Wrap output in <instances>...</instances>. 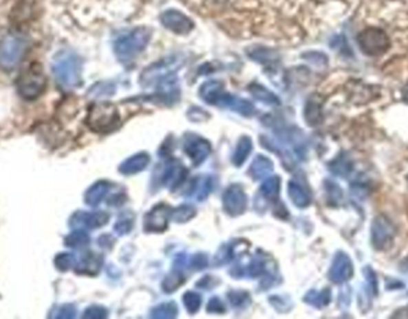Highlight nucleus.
<instances>
[{
  "label": "nucleus",
  "instance_id": "nucleus-1",
  "mask_svg": "<svg viewBox=\"0 0 408 319\" xmlns=\"http://www.w3.org/2000/svg\"><path fill=\"white\" fill-rule=\"evenodd\" d=\"M52 71L58 85L72 90L80 85L81 61L79 56L71 50H63L55 55Z\"/></svg>",
  "mask_w": 408,
  "mask_h": 319
},
{
  "label": "nucleus",
  "instance_id": "nucleus-2",
  "mask_svg": "<svg viewBox=\"0 0 408 319\" xmlns=\"http://www.w3.org/2000/svg\"><path fill=\"white\" fill-rule=\"evenodd\" d=\"M149 40L151 32L149 29L136 27L117 37L114 43V49L121 62L129 63L144 51Z\"/></svg>",
  "mask_w": 408,
  "mask_h": 319
},
{
  "label": "nucleus",
  "instance_id": "nucleus-3",
  "mask_svg": "<svg viewBox=\"0 0 408 319\" xmlns=\"http://www.w3.org/2000/svg\"><path fill=\"white\" fill-rule=\"evenodd\" d=\"M27 37L19 34H9L0 40V69L11 72L19 67L27 54Z\"/></svg>",
  "mask_w": 408,
  "mask_h": 319
},
{
  "label": "nucleus",
  "instance_id": "nucleus-4",
  "mask_svg": "<svg viewBox=\"0 0 408 319\" xmlns=\"http://www.w3.org/2000/svg\"><path fill=\"white\" fill-rule=\"evenodd\" d=\"M47 87V77H45L43 68L40 63H32L29 67L25 68L17 81V90L19 95L23 99L36 100L43 95Z\"/></svg>",
  "mask_w": 408,
  "mask_h": 319
},
{
  "label": "nucleus",
  "instance_id": "nucleus-5",
  "mask_svg": "<svg viewBox=\"0 0 408 319\" xmlns=\"http://www.w3.org/2000/svg\"><path fill=\"white\" fill-rule=\"evenodd\" d=\"M86 124L98 134H108L120 126V113L111 104H97L89 110Z\"/></svg>",
  "mask_w": 408,
  "mask_h": 319
},
{
  "label": "nucleus",
  "instance_id": "nucleus-6",
  "mask_svg": "<svg viewBox=\"0 0 408 319\" xmlns=\"http://www.w3.org/2000/svg\"><path fill=\"white\" fill-rule=\"evenodd\" d=\"M357 43L364 54L381 56L390 48V40L386 32L378 27H368L357 36Z\"/></svg>",
  "mask_w": 408,
  "mask_h": 319
},
{
  "label": "nucleus",
  "instance_id": "nucleus-7",
  "mask_svg": "<svg viewBox=\"0 0 408 319\" xmlns=\"http://www.w3.org/2000/svg\"><path fill=\"white\" fill-rule=\"evenodd\" d=\"M395 236L396 226L386 215H378L374 218L372 224V247L378 252L388 250L394 243Z\"/></svg>",
  "mask_w": 408,
  "mask_h": 319
},
{
  "label": "nucleus",
  "instance_id": "nucleus-8",
  "mask_svg": "<svg viewBox=\"0 0 408 319\" xmlns=\"http://www.w3.org/2000/svg\"><path fill=\"white\" fill-rule=\"evenodd\" d=\"M180 66V60L178 58H167L162 60L158 63H154L151 67L146 68L144 72L141 75V85L144 87L155 85L158 81L167 77L169 74H172L177 71V68Z\"/></svg>",
  "mask_w": 408,
  "mask_h": 319
},
{
  "label": "nucleus",
  "instance_id": "nucleus-9",
  "mask_svg": "<svg viewBox=\"0 0 408 319\" xmlns=\"http://www.w3.org/2000/svg\"><path fill=\"white\" fill-rule=\"evenodd\" d=\"M110 220L107 212L76 211L69 218V226L74 230L98 229L108 223Z\"/></svg>",
  "mask_w": 408,
  "mask_h": 319
},
{
  "label": "nucleus",
  "instance_id": "nucleus-10",
  "mask_svg": "<svg viewBox=\"0 0 408 319\" xmlns=\"http://www.w3.org/2000/svg\"><path fill=\"white\" fill-rule=\"evenodd\" d=\"M222 202L229 216H240L246 210L247 196L240 185L233 184L224 191Z\"/></svg>",
  "mask_w": 408,
  "mask_h": 319
},
{
  "label": "nucleus",
  "instance_id": "nucleus-11",
  "mask_svg": "<svg viewBox=\"0 0 408 319\" xmlns=\"http://www.w3.org/2000/svg\"><path fill=\"white\" fill-rule=\"evenodd\" d=\"M184 152L191 158L193 166H201L211 153V145L201 136L189 135L184 137Z\"/></svg>",
  "mask_w": 408,
  "mask_h": 319
},
{
  "label": "nucleus",
  "instance_id": "nucleus-12",
  "mask_svg": "<svg viewBox=\"0 0 408 319\" xmlns=\"http://www.w3.org/2000/svg\"><path fill=\"white\" fill-rule=\"evenodd\" d=\"M354 276V263L344 252H336L328 270V278L334 283H344Z\"/></svg>",
  "mask_w": 408,
  "mask_h": 319
},
{
  "label": "nucleus",
  "instance_id": "nucleus-13",
  "mask_svg": "<svg viewBox=\"0 0 408 319\" xmlns=\"http://www.w3.org/2000/svg\"><path fill=\"white\" fill-rule=\"evenodd\" d=\"M172 210L167 204H159L153 207L144 216V229L146 233H162L167 229Z\"/></svg>",
  "mask_w": 408,
  "mask_h": 319
},
{
  "label": "nucleus",
  "instance_id": "nucleus-14",
  "mask_svg": "<svg viewBox=\"0 0 408 319\" xmlns=\"http://www.w3.org/2000/svg\"><path fill=\"white\" fill-rule=\"evenodd\" d=\"M160 22L170 32L178 35H186L193 32V22L178 10H167L160 14Z\"/></svg>",
  "mask_w": 408,
  "mask_h": 319
},
{
  "label": "nucleus",
  "instance_id": "nucleus-15",
  "mask_svg": "<svg viewBox=\"0 0 408 319\" xmlns=\"http://www.w3.org/2000/svg\"><path fill=\"white\" fill-rule=\"evenodd\" d=\"M186 176H188L186 167L178 160H171L167 162V167L162 172V182L170 191H175L180 187V185L184 184Z\"/></svg>",
  "mask_w": 408,
  "mask_h": 319
},
{
  "label": "nucleus",
  "instance_id": "nucleus-16",
  "mask_svg": "<svg viewBox=\"0 0 408 319\" xmlns=\"http://www.w3.org/2000/svg\"><path fill=\"white\" fill-rule=\"evenodd\" d=\"M216 106L220 108H229L240 113L245 117H251L256 113V108L253 106V104L250 103L248 100L241 99L235 95H229L226 92H222L219 99L216 102Z\"/></svg>",
  "mask_w": 408,
  "mask_h": 319
},
{
  "label": "nucleus",
  "instance_id": "nucleus-17",
  "mask_svg": "<svg viewBox=\"0 0 408 319\" xmlns=\"http://www.w3.org/2000/svg\"><path fill=\"white\" fill-rule=\"evenodd\" d=\"M270 262L271 261L266 260L260 252H257L256 255L252 259L251 262L246 267H235L230 272V275H233L234 278H241V276L257 278V276H261L269 270L268 267H269Z\"/></svg>",
  "mask_w": 408,
  "mask_h": 319
},
{
  "label": "nucleus",
  "instance_id": "nucleus-18",
  "mask_svg": "<svg viewBox=\"0 0 408 319\" xmlns=\"http://www.w3.org/2000/svg\"><path fill=\"white\" fill-rule=\"evenodd\" d=\"M103 265V257L99 254L87 252L74 265L78 274L96 275Z\"/></svg>",
  "mask_w": 408,
  "mask_h": 319
},
{
  "label": "nucleus",
  "instance_id": "nucleus-19",
  "mask_svg": "<svg viewBox=\"0 0 408 319\" xmlns=\"http://www.w3.org/2000/svg\"><path fill=\"white\" fill-rule=\"evenodd\" d=\"M215 186V180L211 176H198L193 180L191 187L189 189V196L196 199L198 202H202L211 193Z\"/></svg>",
  "mask_w": 408,
  "mask_h": 319
},
{
  "label": "nucleus",
  "instance_id": "nucleus-20",
  "mask_svg": "<svg viewBox=\"0 0 408 319\" xmlns=\"http://www.w3.org/2000/svg\"><path fill=\"white\" fill-rule=\"evenodd\" d=\"M149 161H151V158H149V154H136L134 156H131L123 162L118 168V171L125 176H133V174L144 171V168L149 166Z\"/></svg>",
  "mask_w": 408,
  "mask_h": 319
},
{
  "label": "nucleus",
  "instance_id": "nucleus-21",
  "mask_svg": "<svg viewBox=\"0 0 408 319\" xmlns=\"http://www.w3.org/2000/svg\"><path fill=\"white\" fill-rule=\"evenodd\" d=\"M110 187H111V185L108 181H98V182L92 185L90 189L86 191V204L89 206H98L99 204L102 202V200L105 198V196L108 194Z\"/></svg>",
  "mask_w": 408,
  "mask_h": 319
},
{
  "label": "nucleus",
  "instance_id": "nucleus-22",
  "mask_svg": "<svg viewBox=\"0 0 408 319\" xmlns=\"http://www.w3.org/2000/svg\"><path fill=\"white\" fill-rule=\"evenodd\" d=\"M288 192L289 197L294 202V205L300 209L307 207L310 204V194L307 189L297 181H290L288 185Z\"/></svg>",
  "mask_w": 408,
  "mask_h": 319
},
{
  "label": "nucleus",
  "instance_id": "nucleus-23",
  "mask_svg": "<svg viewBox=\"0 0 408 319\" xmlns=\"http://www.w3.org/2000/svg\"><path fill=\"white\" fill-rule=\"evenodd\" d=\"M274 171V163L264 155H258L250 167V176L255 180L264 179Z\"/></svg>",
  "mask_w": 408,
  "mask_h": 319
},
{
  "label": "nucleus",
  "instance_id": "nucleus-24",
  "mask_svg": "<svg viewBox=\"0 0 408 319\" xmlns=\"http://www.w3.org/2000/svg\"><path fill=\"white\" fill-rule=\"evenodd\" d=\"M330 171L341 178H347L354 172V162L346 154H341L330 165Z\"/></svg>",
  "mask_w": 408,
  "mask_h": 319
},
{
  "label": "nucleus",
  "instance_id": "nucleus-25",
  "mask_svg": "<svg viewBox=\"0 0 408 319\" xmlns=\"http://www.w3.org/2000/svg\"><path fill=\"white\" fill-rule=\"evenodd\" d=\"M222 92H224V84L219 80H211L206 81V84L201 86L200 95L206 103L215 105Z\"/></svg>",
  "mask_w": 408,
  "mask_h": 319
},
{
  "label": "nucleus",
  "instance_id": "nucleus-26",
  "mask_svg": "<svg viewBox=\"0 0 408 319\" xmlns=\"http://www.w3.org/2000/svg\"><path fill=\"white\" fill-rule=\"evenodd\" d=\"M303 300L307 304L314 306L316 309H323V307H326L332 300V293H331L330 288H325L323 291L312 290L305 294Z\"/></svg>",
  "mask_w": 408,
  "mask_h": 319
},
{
  "label": "nucleus",
  "instance_id": "nucleus-27",
  "mask_svg": "<svg viewBox=\"0 0 408 319\" xmlns=\"http://www.w3.org/2000/svg\"><path fill=\"white\" fill-rule=\"evenodd\" d=\"M252 149H253V143H252L251 139L248 136H242L241 139L239 140L235 152L232 156L234 166H241L242 163L246 161L247 158L250 156Z\"/></svg>",
  "mask_w": 408,
  "mask_h": 319
},
{
  "label": "nucleus",
  "instance_id": "nucleus-28",
  "mask_svg": "<svg viewBox=\"0 0 408 319\" xmlns=\"http://www.w3.org/2000/svg\"><path fill=\"white\" fill-rule=\"evenodd\" d=\"M260 192L268 200L276 202L279 198L281 192V178L279 176L268 178L260 186Z\"/></svg>",
  "mask_w": 408,
  "mask_h": 319
},
{
  "label": "nucleus",
  "instance_id": "nucleus-29",
  "mask_svg": "<svg viewBox=\"0 0 408 319\" xmlns=\"http://www.w3.org/2000/svg\"><path fill=\"white\" fill-rule=\"evenodd\" d=\"M250 92L257 100H259V102L266 104V105H270V106H279V105H281L279 97L274 95L271 91L268 90L264 86L255 84V85L250 87Z\"/></svg>",
  "mask_w": 408,
  "mask_h": 319
},
{
  "label": "nucleus",
  "instance_id": "nucleus-30",
  "mask_svg": "<svg viewBox=\"0 0 408 319\" xmlns=\"http://www.w3.org/2000/svg\"><path fill=\"white\" fill-rule=\"evenodd\" d=\"M178 315V307L175 303H164L155 306L151 311V318L171 319L175 318Z\"/></svg>",
  "mask_w": 408,
  "mask_h": 319
},
{
  "label": "nucleus",
  "instance_id": "nucleus-31",
  "mask_svg": "<svg viewBox=\"0 0 408 319\" xmlns=\"http://www.w3.org/2000/svg\"><path fill=\"white\" fill-rule=\"evenodd\" d=\"M305 121L310 126H315L323 121V113H321V105L318 100H310L305 108Z\"/></svg>",
  "mask_w": 408,
  "mask_h": 319
},
{
  "label": "nucleus",
  "instance_id": "nucleus-32",
  "mask_svg": "<svg viewBox=\"0 0 408 319\" xmlns=\"http://www.w3.org/2000/svg\"><path fill=\"white\" fill-rule=\"evenodd\" d=\"M195 216H196V209L191 204H183L175 210H172L171 213V218L177 223H185L193 220Z\"/></svg>",
  "mask_w": 408,
  "mask_h": 319
},
{
  "label": "nucleus",
  "instance_id": "nucleus-33",
  "mask_svg": "<svg viewBox=\"0 0 408 319\" xmlns=\"http://www.w3.org/2000/svg\"><path fill=\"white\" fill-rule=\"evenodd\" d=\"M184 283V275L180 273V270H175L162 281V291L167 293L175 292V290H178Z\"/></svg>",
  "mask_w": 408,
  "mask_h": 319
},
{
  "label": "nucleus",
  "instance_id": "nucleus-34",
  "mask_svg": "<svg viewBox=\"0 0 408 319\" xmlns=\"http://www.w3.org/2000/svg\"><path fill=\"white\" fill-rule=\"evenodd\" d=\"M90 243V236L85 230H76L65 239V246L69 248H83Z\"/></svg>",
  "mask_w": 408,
  "mask_h": 319
},
{
  "label": "nucleus",
  "instance_id": "nucleus-35",
  "mask_svg": "<svg viewBox=\"0 0 408 319\" xmlns=\"http://www.w3.org/2000/svg\"><path fill=\"white\" fill-rule=\"evenodd\" d=\"M133 226H134V215L131 212H125L117 220L114 230L116 231L117 235L123 236V235L129 234L133 230Z\"/></svg>",
  "mask_w": 408,
  "mask_h": 319
},
{
  "label": "nucleus",
  "instance_id": "nucleus-36",
  "mask_svg": "<svg viewBox=\"0 0 408 319\" xmlns=\"http://www.w3.org/2000/svg\"><path fill=\"white\" fill-rule=\"evenodd\" d=\"M76 263V257L69 252H61L54 259V265L60 272H67L71 268H74Z\"/></svg>",
  "mask_w": 408,
  "mask_h": 319
},
{
  "label": "nucleus",
  "instance_id": "nucleus-37",
  "mask_svg": "<svg viewBox=\"0 0 408 319\" xmlns=\"http://www.w3.org/2000/svg\"><path fill=\"white\" fill-rule=\"evenodd\" d=\"M183 303H184L185 309L188 310L189 314H196L200 307L202 305V298L195 292H186L183 296Z\"/></svg>",
  "mask_w": 408,
  "mask_h": 319
},
{
  "label": "nucleus",
  "instance_id": "nucleus-38",
  "mask_svg": "<svg viewBox=\"0 0 408 319\" xmlns=\"http://www.w3.org/2000/svg\"><path fill=\"white\" fill-rule=\"evenodd\" d=\"M364 278H365V283H367V291H368L369 296H377L378 294V283H377L376 274L372 270L370 265L364 267L363 270Z\"/></svg>",
  "mask_w": 408,
  "mask_h": 319
},
{
  "label": "nucleus",
  "instance_id": "nucleus-39",
  "mask_svg": "<svg viewBox=\"0 0 408 319\" xmlns=\"http://www.w3.org/2000/svg\"><path fill=\"white\" fill-rule=\"evenodd\" d=\"M250 56L258 62L264 63V64L265 63L276 62L279 60V55L276 54L274 50L269 49L253 50Z\"/></svg>",
  "mask_w": 408,
  "mask_h": 319
},
{
  "label": "nucleus",
  "instance_id": "nucleus-40",
  "mask_svg": "<svg viewBox=\"0 0 408 319\" xmlns=\"http://www.w3.org/2000/svg\"><path fill=\"white\" fill-rule=\"evenodd\" d=\"M350 189L354 196L359 199L365 198L369 193V184L365 180H362V178L351 182Z\"/></svg>",
  "mask_w": 408,
  "mask_h": 319
},
{
  "label": "nucleus",
  "instance_id": "nucleus-41",
  "mask_svg": "<svg viewBox=\"0 0 408 319\" xmlns=\"http://www.w3.org/2000/svg\"><path fill=\"white\" fill-rule=\"evenodd\" d=\"M227 297H228L230 304L235 307L245 306L250 301V294L245 291H230L227 294Z\"/></svg>",
  "mask_w": 408,
  "mask_h": 319
},
{
  "label": "nucleus",
  "instance_id": "nucleus-42",
  "mask_svg": "<svg viewBox=\"0 0 408 319\" xmlns=\"http://www.w3.org/2000/svg\"><path fill=\"white\" fill-rule=\"evenodd\" d=\"M326 191H328V202L339 204L343 200V191L341 187L332 181H326Z\"/></svg>",
  "mask_w": 408,
  "mask_h": 319
},
{
  "label": "nucleus",
  "instance_id": "nucleus-43",
  "mask_svg": "<svg viewBox=\"0 0 408 319\" xmlns=\"http://www.w3.org/2000/svg\"><path fill=\"white\" fill-rule=\"evenodd\" d=\"M109 312L103 306H90L83 314V318L85 319H103L108 317Z\"/></svg>",
  "mask_w": 408,
  "mask_h": 319
},
{
  "label": "nucleus",
  "instance_id": "nucleus-44",
  "mask_svg": "<svg viewBox=\"0 0 408 319\" xmlns=\"http://www.w3.org/2000/svg\"><path fill=\"white\" fill-rule=\"evenodd\" d=\"M76 307L71 304H67V305L60 306L58 311H55L54 316L50 318L72 319L76 318Z\"/></svg>",
  "mask_w": 408,
  "mask_h": 319
},
{
  "label": "nucleus",
  "instance_id": "nucleus-45",
  "mask_svg": "<svg viewBox=\"0 0 408 319\" xmlns=\"http://www.w3.org/2000/svg\"><path fill=\"white\" fill-rule=\"evenodd\" d=\"M234 257V247H226L222 248L220 252H217V255L215 257V263L217 265H226L227 262L232 260Z\"/></svg>",
  "mask_w": 408,
  "mask_h": 319
},
{
  "label": "nucleus",
  "instance_id": "nucleus-46",
  "mask_svg": "<svg viewBox=\"0 0 408 319\" xmlns=\"http://www.w3.org/2000/svg\"><path fill=\"white\" fill-rule=\"evenodd\" d=\"M206 311L209 314H224L226 309H224V304L219 297L211 298L208 305H206Z\"/></svg>",
  "mask_w": 408,
  "mask_h": 319
},
{
  "label": "nucleus",
  "instance_id": "nucleus-47",
  "mask_svg": "<svg viewBox=\"0 0 408 319\" xmlns=\"http://www.w3.org/2000/svg\"><path fill=\"white\" fill-rule=\"evenodd\" d=\"M208 265V257L204 254H196L190 260V267L196 270H202Z\"/></svg>",
  "mask_w": 408,
  "mask_h": 319
},
{
  "label": "nucleus",
  "instance_id": "nucleus-48",
  "mask_svg": "<svg viewBox=\"0 0 408 319\" xmlns=\"http://www.w3.org/2000/svg\"><path fill=\"white\" fill-rule=\"evenodd\" d=\"M270 303H271V304L275 306V309L279 311V312H287V310H286L284 307H287L288 310H290V307H289V305H288L286 301L283 300L282 297L274 296V297L270 298Z\"/></svg>",
  "mask_w": 408,
  "mask_h": 319
},
{
  "label": "nucleus",
  "instance_id": "nucleus-49",
  "mask_svg": "<svg viewBox=\"0 0 408 319\" xmlns=\"http://www.w3.org/2000/svg\"><path fill=\"white\" fill-rule=\"evenodd\" d=\"M216 278L213 276H206L203 278L201 281H198L197 287L202 288V290H211L213 286H215Z\"/></svg>",
  "mask_w": 408,
  "mask_h": 319
},
{
  "label": "nucleus",
  "instance_id": "nucleus-50",
  "mask_svg": "<svg viewBox=\"0 0 408 319\" xmlns=\"http://www.w3.org/2000/svg\"><path fill=\"white\" fill-rule=\"evenodd\" d=\"M404 283H401L399 280L393 279V278L386 280L387 290H401V288H404Z\"/></svg>",
  "mask_w": 408,
  "mask_h": 319
},
{
  "label": "nucleus",
  "instance_id": "nucleus-51",
  "mask_svg": "<svg viewBox=\"0 0 408 319\" xmlns=\"http://www.w3.org/2000/svg\"><path fill=\"white\" fill-rule=\"evenodd\" d=\"M402 97H404L405 102L408 103V87L404 91V95H402Z\"/></svg>",
  "mask_w": 408,
  "mask_h": 319
},
{
  "label": "nucleus",
  "instance_id": "nucleus-52",
  "mask_svg": "<svg viewBox=\"0 0 408 319\" xmlns=\"http://www.w3.org/2000/svg\"><path fill=\"white\" fill-rule=\"evenodd\" d=\"M401 267H402V270H404V272L408 273V261H406L405 263H402V265H401Z\"/></svg>",
  "mask_w": 408,
  "mask_h": 319
}]
</instances>
